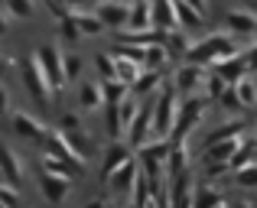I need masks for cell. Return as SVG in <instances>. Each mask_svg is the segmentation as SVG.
<instances>
[{"label":"cell","mask_w":257,"mask_h":208,"mask_svg":"<svg viewBox=\"0 0 257 208\" xmlns=\"http://www.w3.org/2000/svg\"><path fill=\"white\" fill-rule=\"evenodd\" d=\"M234 39H238V36H231L228 30L225 33H212V36L192 43L186 62H192V65H218L221 59H231V56H238V52H241Z\"/></svg>","instance_id":"cell-1"},{"label":"cell","mask_w":257,"mask_h":208,"mask_svg":"<svg viewBox=\"0 0 257 208\" xmlns=\"http://www.w3.org/2000/svg\"><path fill=\"white\" fill-rule=\"evenodd\" d=\"M176 117H179V101H176V85L163 82V88L153 95V137H173Z\"/></svg>","instance_id":"cell-2"},{"label":"cell","mask_w":257,"mask_h":208,"mask_svg":"<svg viewBox=\"0 0 257 208\" xmlns=\"http://www.w3.org/2000/svg\"><path fill=\"white\" fill-rule=\"evenodd\" d=\"M33 59L39 62V69H43V75H46V82H49L52 95H59L62 85L69 82V75H65V52H59L56 46H49V43H43Z\"/></svg>","instance_id":"cell-3"},{"label":"cell","mask_w":257,"mask_h":208,"mask_svg":"<svg viewBox=\"0 0 257 208\" xmlns=\"http://www.w3.org/2000/svg\"><path fill=\"white\" fill-rule=\"evenodd\" d=\"M202 114H205V98L202 95H189L186 101L179 104V117H176V130H173V143L179 146L182 140L189 137V133L199 127V120H202Z\"/></svg>","instance_id":"cell-4"},{"label":"cell","mask_w":257,"mask_h":208,"mask_svg":"<svg viewBox=\"0 0 257 208\" xmlns=\"http://www.w3.org/2000/svg\"><path fill=\"white\" fill-rule=\"evenodd\" d=\"M20 75H23L26 91H30V95L36 98L39 104H49L52 88H49V82H46V75H43V69H39V62H36V59H26V62L20 65Z\"/></svg>","instance_id":"cell-5"},{"label":"cell","mask_w":257,"mask_h":208,"mask_svg":"<svg viewBox=\"0 0 257 208\" xmlns=\"http://www.w3.org/2000/svg\"><path fill=\"white\" fill-rule=\"evenodd\" d=\"M205 82H208L205 65H192V62H182L179 69H176V75H173L176 91H182V95H192V91L205 88Z\"/></svg>","instance_id":"cell-6"},{"label":"cell","mask_w":257,"mask_h":208,"mask_svg":"<svg viewBox=\"0 0 257 208\" xmlns=\"http://www.w3.org/2000/svg\"><path fill=\"white\" fill-rule=\"evenodd\" d=\"M101 17V23L107 26V30H127V23H131V4H120V0H107V4H98V10H94Z\"/></svg>","instance_id":"cell-7"},{"label":"cell","mask_w":257,"mask_h":208,"mask_svg":"<svg viewBox=\"0 0 257 208\" xmlns=\"http://www.w3.org/2000/svg\"><path fill=\"white\" fill-rule=\"evenodd\" d=\"M62 133H65V140L72 143V150H75L82 159L91 156V140H88V133L82 130V124H78L75 114H62Z\"/></svg>","instance_id":"cell-8"},{"label":"cell","mask_w":257,"mask_h":208,"mask_svg":"<svg viewBox=\"0 0 257 208\" xmlns=\"http://www.w3.org/2000/svg\"><path fill=\"white\" fill-rule=\"evenodd\" d=\"M10 124H13V130H17L20 137H26V140H46L49 137V130H46L43 120H36L26 111H10Z\"/></svg>","instance_id":"cell-9"},{"label":"cell","mask_w":257,"mask_h":208,"mask_svg":"<svg viewBox=\"0 0 257 208\" xmlns=\"http://www.w3.org/2000/svg\"><path fill=\"white\" fill-rule=\"evenodd\" d=\"M225 26L231 36H257V13L254 10H228Z\"/></svg>","instance_id":"cell-10"},{"label":"cell","mask_w":257,"mask_h":208,"mask_svg":"<svg viewBox=\"0 0 257 208\" xmlns=\"http://www.w3.org/2000/svg\"><path fill=\"white\" fill-rule=\"evenodd\" d=\"M69 189H72V179H65V176H52V172H43V176H39V192H43V198L52 202V205L65 202Z\"/></svg>","instance_id":"cell-11"},{"label":"cell","mask_w":257,"mask_h":208,"mask_svg":"<svg viewBox=\"0 0 257 208\" xmlns=\"http://www.w3.org/2000/svg\"><path fill=\"white\" fill-rule=\"evenodd\" d=\"M192 202H195V185L189 179V172L173 176L170 179V205L173 208H192Z\"/></svg>","instance_id":"cell-12"},{"label":"cell","mask_w":257,"mask_h":208,"mask_svg":"<svg viewBox=\"0 0 257 208\" xmlns=\"http://www.w3.org/2000/svg\"><path fill=\"white\" fill-rule=\"evenodd\" d=\"M46 146H49L52 156H59V159H65V163L78 166V169H85V159L78 156L75 150H72V143L65 140V133H62V130H49V137H46Z\"/></svg>","instance_id":"cell-13"},{"label":"cell","mask_w":257,"mask_h":208,"mask_svg":"<svg viewBox=\"0 0 257 208\" xmlns=\"http://www.w3.org/2000/svg\"><path fill=\"white\" fill-rule=\"evenodd\" d=\"M215 72H218L221 78H225L228 85H238V82H244L247 78V59H244V49L238 52V56H231V59H221L218 65H215Z\"/></svg>","instance_id":"cell-14"},{"label":"cell","mask_w":257,"mask_h":208,"mask_svg":"<svg viewBox=\"0 0 257 208\" xmlns=\"http://www.w3.org/2000/svg\"><path fill=\"white\" fill-rule=\"evenodd\" d=\"M127 30H134V33L157 30L153 26V0H131V23H127Z\"/></svg>","instance_id":"cell-15"},{"label":"cell","mask_w":257,"mask_h":208,"mask_svg":"<svg viewBox=\"0 0 257 208\" xmlns=\"http://www.w3.org/2000/svg\"><path fill=\"white\" fill-rule=\"evenodd\" d=\"M0 166H4V182L17 185L26 179V169H23V159H20V153L13 150V146H4V153H0Z\"/></svg>","instance_id":"cell-16"},{"label":"cell","mask_w":257,"mask_h":208,"mask_svg":"<svg viewBox=\"0 0 257 208\" xmlns=\"http://www.w3.org/2000/svg\"><path fill=\"white\" fill-rule=\"evenodd\" d=\"M153 26L163 33L179 30V17H176V0H153Z\"/></svg>","instance_id":"cell-17"},{"label":"cell","mask_w":257,"mask_h":208,"mask_svg":"<svg viewBox=\"0 0 257 208\" xmlns=\"http://www.w3.org/2000/svg\"><path fill=\"white\" fill-rule=\"evenodd\" d=\"M137 176H140L137 163H134V159H127V163L120 166L117 172H111V176H107L104 182L111 185L114 192H134V182H137Z\"/></svg>","instance_id":"cell-18"},{"label":"cell","mask_w":257,"mask_h":208,"mask_svg":"<svg viewBox=\"0 0 257 208\" xmlns=\"http://www.w3.org/2000/svg\"><path fill=\"white\" fill-rule=\"evenodd\" d=\"M131 159V146L127 143H120V140H114L111 146H107V153H104V166H101V179H107L111 172H117L120 166Z\"/></svg>","instance_id":"cell-19"},{"label":"cell","mask_w":257,"mask_h":208,"mask_svg":"<svg viewBox=\"0 0 257 208\" xmlns=\"http://www.w3.org/2000/svg\"><path fill=\"white\" fill-rule=\"evenodd\" d=\"M78 104H82V111H94V107H101V104H104V85L91 82V78L78 82Z\"/></svg>","instance_id":"cell-20"},{"label":"cell","mask_w":257,"mask_h":208,"mask_svg":"<svg viewBox=\"0 0 257 208\" xmlns=\"http://www.w3.org/2000/svg\"><path fill=\"white\" fill-rule=\"evenodd\" d=\"M244 146V140H225V143H212V146H205V163H231L234 159V153Z\"/></svg>","instance_id":"cell-21"},{"label":"cell","mask_w":257,"mask_h":208,"mask_svg":"<svg viewBox=\"0 0 257 208\" xmlns=\"http://www.w3.org/2000/svg\"><path fill=\"white\" fill-rule=\"evenodd\" d=\"M244 120H228V124H221V127H215V130H208L205 133V146H212V143H225V140H238V137H244Z\"/></svg>","instance_id":"cell-22"},{"label":"cell","mask_w":257,"mask_h":208,"mask_svg":"<svg viewBox=\"0 0 257 208\" xmlns=\"http://www.w3.org/2000/svg\"><path fill=\"white\" fill-rule=\"evenodd\" d=\"M163 88V78H160V72H150V69H144V75L134 82V88H131V95L134 98H140V95H157V91Z\"/></svg>","instance_id":"cell-23"},{"label":"cell","mask_w":257,"mask_h":208,"mask_svg":"<svg viewBox=\"0 0 257 208\" xmlns=\"http://www.w3.org/2000/svg\"><path fill=\"white\" fill-rule=\"evenodd\" d=\"M33 10V0H4V23L10 26L13 20H30Z\"/></svg>","instance_id":"cell-24"},{"label":"cell","mask_w":257,"mask_h":208,"mask_svg":"<svg viewBox=\"0 0 257 208\" xmlns=\"http://www.w3.org/2000/svg\"><path fill=\"white\" fill-rule=\"evenodd\" d=\"M163 46L170 49V56H182V59H186L189 49H192V43H189V36L182 33V26H179V30L163 33Z\"/></svg>","instance_id":"cell-25"},{"label":"cell","mask_w":257,"mask_h":208,"mask_svg":"<svg viewBox=\"0 0 257 208\" xmlns=\"http://www.w3.org/2000/svg\"><path fill=\"white\" fill-rule=\"evenodd\" d=\"M221 205H225V195H221L218 189H212V185H202V189H195L192 208H221Z\"/></svg>","instance_id":"cell-26"},{"label":"cell","mask_w":257,"mask_h":208,"mask_svg":"<svg viewBox=\"0 0 257 208\" xmlns=\"http://www.w3.org/2000/svg\"><path fill=\"white\" fill-rule=\"evenodd\" d=\"M111 56H114V52H111ZM114 59H117V82H124V85L134 88V82L144 75V65L131 62V59H120V56H114Z\"/></svg>","instance_id":"cell-27"},{"label":"cell","mask_w":257,"mask_h":208,"mask_svg":"<svg viewBox=\"0 0 257 208\" xmlns=\"http://www.w3.org/2000/svg\"><path fill=\"white\" fill-rule=\"evenodd\" d=\"M75 23H78V30H82V36H101V33L107 30L98 13H85V10L75 13Z\"/></svg>","instance_id":"cell-28"},{"label":"cell","mask_w":257,"mask_h":208,"mask_svg":"<svg viewBox=\"0 0 257 208\" xmlns=\"http://www.w3.org/2000/svg\"><path fill=\"white\" fill-rule=\"evenodd\" d=\"M176 17H179V26L182 30H195V26H202V13L199 10H192L189 4H182V0H176Z\"/></svg>","instance_id":"cell-29"},{"label":"cell","mask_w":257,"mask_h":208,"mask_svg":"<svg viewBox=\"0 0 257 208\" xmlns=\"http://www.w3.org/2000/svg\"><path fill=\"white\" fill-rule=\"evenodd\" d=\"M166 59H170V49H166L163 43H153V46H147V62H144V69L160 72L166 65Z\"/></svg>","instance_id":"cell-30"},{"label":"cell","mask_w":257,"mask_h":208,"mask_svg":"<svg viewBox=\"0 0 257 208\" xmlns=\"http://www.w3.org/2000/svg\"><path fill=\"white\" fill-rule=\"evenodd\" d=\"M75 169H78V166L65 163V159L52 156V153H46V156H43V172H52V176H65V179H72V172H75Z\"/></svg>","instance_id":"cell-31"},{"label":"cell","mask_w":257,"mask_h":208,"mask_svg":"<svg viewBox=\"0 0 257 208\" xmlns=\"http://www.w3.org/2000/svg\"><path fill=\"white\" fill-rule=\"evenodd\" d=\"M94 65H98L104 85H107V82H117V59H114L111 52H98V56H94Z\"/></svg>","instance_id":"cell-32"},{"label":"cell","mask_w":257,"mask_h":208,"mask_svg":"<svg viewBox=\"0 0 257 208\" xmlns=\"http://www.w3.org/2000/svg\"><path fill=\"white\" fill-rule=\"evenodd\" d=\"M137 114H140V101L134 95H127L124 101H120V124H124V130H131V127H134Z\"/></svg>","instance_id":"cell-33"},{"label":"cell","mask_w":257,"mask_h":208,"mask_svg":"<svg viewBox=\"0 0 257 208\" xmlns=\"http://www.w3.org/2000/svg\"><path fill=\"white\" fill-rule=\"evenodd\" d=\"M254 153H257V143H244V146H241L238 153H234V159L228 163V166H231V176H234L238 169H244V166L257 163V159H254Z\"/></svg>","instance_id":"cell-34"},{"label":"cell","mask_w":257,"mask_h":208,"mask_svg":"<svg viewBox=\"0 0 257 208\" xmlns=\"http://www.w3.org/2000/svg\"><path fill=\"white\" fill-rule=\"evenodd\" d=\"M114 56L131 59V62L144 65V62H147V46H131V43H120V46H114Z\"/></svg>","instance_id":"cell-35"},{"label":"cell","mask_w":257,"mask_h":208,"mask_svg":"<svg viewBox=\"0 0 257 208\" xmlns=\"http://www.w3.org/2000/svg\"><path fill=\"white\" fill-rule=\"evenodd\" d=\"M234 88H238V98H241L244 107H257V82L254 78H244V82H238Z\"/></svg>","instance_id":"cell-36"},{"label":"cell","mask_w":257,"mask_h":208,"mask_svg":"<svg viewBox=\"0 0 257 208\" xmlns=\"http://www.w3.org/2000/svg\"><path fill=\"white\" fill-rule=\"evenodd\" d=\"M228 88H231V85H228L225 78L218 75V72H215V75H208V82H205V95H208V98H215V101H221V95H225Z\"/></svg>","instance_id":"cell-37"},{"label":"cell","mask_w":257,"mask_h":208,"mask_svg":"<svg viewBox=\"0 0 257 208\" xmlns=\"http://www.w3.org/2000/svg\"><path fill=\"white\" fill-rule=\"evenodd\" d=\"M234 182L241 185V189H257V163L244 166V169L234 172Z\"/></svg>","instance_id":"cell-38"},{"label":"cell","mask_w":257,"mask_h":208,"mask_svg":"<svg viewBox=\"0 0 257 208\" xmlns=\"http://www.w3.org/2000/svg\"><path fill=\"white\" fill-rule=\"evenodd\" d=\"M59 30H62L65 43H78V36H82V30H78V23H75V13L65 17V20H59Z\"/></svg>","instance_id":"cell-39"},{"label":"cell","mask_w":257,"mask_h":208,"mask_svg":"<svg viewBox=\"0 0 257 208\" xmlns=\"http://www.w3.org/2000/svg\"><path fill=\"white\" fill-rule=\"evenodd\" d=\"M0 202H4V208H20V192H17V185H10V182L0 185Z\"/></svg>","instance_id":"cell-40"},{"label":"cell","mask_w":257,"mask_h":208,"mask_svg":"<svg viewBox=\"0 0 257 208\" xmlns=\"http://www.w3.org/2000/svg\"><path fill=\"white\" fill-rule=\"evenodd\" d=\"M65 75H69V82H78V75H82V59L75 52H65Z\"/></svg>","instance_id":"cell-41"},{"label":"cell","mask_w":257,"mask_h":208,"mask_svg":"<svg viewBox=\"0 0 257 208\" xmlns=\"http://www.w3.org/2000/svg\"><path fill=\"white\" fill-rule=\"evenodd\" d=\"M221 107H225V111H238V107H244V104H241V98H238V88H234V85L225 91V95H221Z\"/></svg>","instance_id":"cell-42"},{"label":"cell","mask_w":257,"mask_h":208,"mask_svg":"<svg viewBox=\"0 0 257 208\" xmlns=\"http://www.w3.org/2000/svg\"><path fill=\"white\" fill-rule=\"evenodd\" d=\"M43 4H46V7H49V10H52V13H56V17H59V20H65V17H72V13H69V7H65V4H62V0H43Z\"/></svg>","instance_id":"cell-43"},{"label":"cell","mask_w":257,"mask_h":208,"mask_svg":"<svg viewBox=\"0 0 257 208\" xmlns=\"http://www.w3.org/2000/svg\"><path fill=\"white\" fill-rule=\"evenodd\" d=\"M244 59H247V69L257 72V43H251V46L244 49Z\"/></svg>","instance_id":"cell-44"},{"label":"cell","mask_w":257,"mask_h":208,"mask_svg":"<svg viewBox=\"0 0 257 208\" xmlns=\"http://www.w3.org/2000/svg\"><path fill=\"white\" fill-rule=\"evenodd\" d=\"M182 4H189V7H192V10H199L202 17H205V13H208V0H182Z\"/></svg>","instance_id":"cell-45"},{"label":"cell","mask_w":257,"mask_h":208,"mask_svg":"<svg viewBox=\"0 0 257 208\" xmlns=\"http://www.w3.org/2000/svg\"><path fill=\"white\" fill-rule=\"evenodd\" d=\"M65 7H69V13H82V7H85V0H62Z\"/></svg>","instance_id":"cell-46"},{"label":"cell","mask_w":257,"mask_h":208,"mask_svg":"<svg viewBox=\"0 0 257 208\" xmlns=\"http://www.w3.org/2000/svg\"><path fill=\"white\" fill-rule=\"evenodd\" d=\"M82 208H111V205H107V198H91V202H85Z\"/></svg>","instance_id":"cell-47"},{"label":"cell","mask_w":257,"mask_h":208,"mask_svg":"<svg viewBox=\"0 0 257 208\" xmlns=\"http://www.w3.org/2000/svg\"><path fill=\"white\" fill-rule=\"evenodd\" d=\"M247 10H254V13H257V0H251V7H247Z\"/></svg>","instance_id":"cell-48"},{"label":"cell","mask_w":257,"mask_h":208,"mask_svg":"<svg viewBox=\"0 0 257 208\" xmlns=\"http://www.w3.org/2000/svg\"><path fill=\"white\" fill-rule=\"evenodd\" d=\"M94 4H107V0H94Z\"/></svg>","instance_id":"cell-49"},{"label":"cell","mask_w":257,"mask_h":208,"mask_svg":"<svg viewBox=\"0 0 257 208\" xmlns=\"http://www.w3.org/2000/svg\"><path fill=\"white\" fill-rule=\"evenodd\" d=\"M127 208H137V205H131V202H127Z\"/></svg>","instance_id":"cell-50"},{"label":"cell","mask_w":257,"mask_h":208,"mask_svg":"<svg viewBox=\"0 0 257 208\" xmlns=\"http://www.w3.org/2000/svg\"><path fill=\"white\" fill-rule=\"evenodd\" d=\"M254 143H257V140H254Z\"/></svg>","instance_id":"cell-51"}]
</instances>
